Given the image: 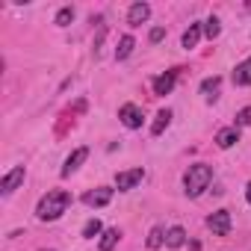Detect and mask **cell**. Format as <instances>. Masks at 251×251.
I'll return each instance as SVG.
<instances>
[{
	"label": "cell",
	"instance_id": "23",
	"mask_svg": "<svg viewBox=\"0 0 251 251\" xmlns=\"http://www.w3.org/2000/svg\"><path fill=\"white\" fill-rule=\"evenodd\" d=\"M248 124H251V106H242L236 112V127H248Z\"/></svg>",
	"mask_w": 251,
	"mask_h": 251
},
{
	"label": "cell",
	"instance_id": "2",
	"mask_svg": "<svg viewBox=\"0 0 251 251\" xmlns=\"http://www.w3.org/2000/svg\"><path fill=\"white\" fill-rule=\"evenodd\" d=\"M210 180H213V169H210L207 163H195V166H189L186 175H183L186 195H189V198H198V195L210 186Z\"/></svg>",
	"mask_w": 251,
	"mask_h": 251
},
{
	"label": "cell",
	"instance_id": "21",
	"mask_svg": "<svg viewBox=\"0 0 251 251\" xmlns=\"http://www.w3.org/2000/svg\"><path fill=\"white\" fill-rule=\"evenodd\" d=\"M98 233H103V227H100V222H98V219H92V222H86V227H83V236H86V239H95Z\"/></svg>",
	"mask_w": 251,
	"mask_h": 251
},
{
	"label": "cell",
	"instance_id": "10",
	"mask_svg": "<svg viewBox=\"0 0 251 251\" xmlns=\"http://www.w3.org/2000/svg\"><path fill=\"white\" fill-rule=\"evenodd\" d=\"M236 142H239V127H222V130L216 133V145H219L222 151L233 148Z\"/></svg>",
	"mask_w": 251,
	"mask_h": 251
},
{
	"label": "cell",
	"instance_id": "11",
	"mask_svg": "<svg viewBox=\"0 0 251 251\" xmlns=\"http://www.w3.org/2000/svg\"><path fill=\"white\" fill-rule=\"evenodd\" d=\"M175 83H177V71H166V74H160V77L154 80V95H169V92L175 89Z\"/></svg>",
	"mask_w": 251,
	"mask_h": 251
},
{
	"label": "cell",
	"instance_id": "12",
	"mask_svg": "<svg viewBox=\"0 0 251 251\" xmlns=\"http://www.w3.org/2000/svg\"><path fill=\"white\" fill-rule=\"evenodd\" d=\"M233 86H251V56L233 68Z\"/></svg>",
	"mask_w": 251,
	"mask_h": 251
},
{
	"label": "cell",
	"instance_id": "19",
	"mask_svg": "<svg viewBox=\"0 0 251 251\" xmlns=\"http://www.w3.org/2000/svg\"><path fill=\"white\" fill-rule=\"evenodd\" d=\"M219 33H222L219 18H216V15H213V18H207V21H204V36H207V39H219Z\"/></svg>",
	"mask_w": 251,
	"mask_h": 251
},
{
	"label": "cell",
	"instance_id": "17",
	"mask_svg": "<svg viewBox=\"0 0 251 251\" xmlns=\"http://www.w3.org/2000/svg\"><path fill=\"white\" fill-rule=\"evenodd\" d=\"M118 239H121L118 227H109V230H103V233H100V251H112Z\"/></svg>",
	"mask_w": 251,
	"mask_h": 251
},
{
	"label": "cell",
	"instance_id": "1",
	"mask_svg": "<svg viewBox=\"0 0 251 251\" xmlns=\"http://www.w3.org/2000/svg\"><path fill=\"white\" fill-rule=\"evenodd\" d=\"M68 207H71V192H65V189H50V192L39 201L36 216H39L42 222H56Z\"/></svg>",
	"mask_w": 251,
	"mask_h": 251
},
{
	"label": "cell",
	"instance_id": "8",
	"mask_svg": "<svg viewBox=\"0 0 251 251\" xmlns=\"http://www.w3.org/2000/svg\"><path fill=\"white\" fill-rule=\"evenodd\" d=\"M86 160H89V148H77V151L65 160V166H62V172H59V175H62V177H71V175L86 163Z\"/></svg>",
	"mask_w": 251,
	"mask_h": 251
},
{
	"label": "cell",
	"instance_id": "5",
	"mask_svg": "<svg viewBox=\"0 0 251 251\" xmlns=\"http://www.w3.org/2000/svg\"><path fill=\"white\" fill-rule=\"evenodd\" d=\"M230 225H233V222H230V213H227V210H216V213L207 219V227H210L216 236H227V233H230Z\"/></svg>",
	"mask_w": 251,
	"mask_h": 251
},
{
	"label": "cell",
	"instance_id": "15",
	"mask_svg": "<svg viewBox=\"0 0 251 251\" xmlns=\"http://www.w3.org/2000/svg\"><path fill=\"white\" fill-rule=\"evenodd\" d=\"M133 48H136V39L133 36H121L118 39V48H115V59H127L133 53Z\"/></svg>",
	"mask_w": 251,
	"mask_h": 251
},
{
	"label": "cell",
	"instance_id": "20",
	"mask_svg": "<svg viewBox=\"0 0 251 251\" xmlns=\"http://www.w3.org/2000/svg\"><path fill=\"white\" fill-rule=\"evenodd\" d=\"M71 21H74V9H71V6H62V9L56 12V24H59V27H68Z\"/></svg>",
	"mask_w": 251,
	"mask_h": 251
},
{
	"label": "cell",
	"instance_id": "6",
	"mask_svg": "<svg viewBox=\"0 0 251 251\" xmlns=\"http://www.w3.org/2000/svg\"><path fill=\"white\" fill-rule=\"evenodd\" d=\"M21 183H24V166H15L9 175H3V180H0V192H3V195H12Z\"/></svg>",
	"mask_w": 251,
	"mask_h": 251
},
{
	"label": "cell",
	"instance_id": "16",
	"mask_svg": "<svg viewBox=\"0 0 251 251\" xmlns=\"http://www.w3.org/2000/svg\"><path fill=\"white\" fill-rule=\"evenodd\" d=\"M201 33H204V27H201V24H189V30L183 33V48H186V50H192V48L201 42Z\"/></svg>",
	"mask_w": 251,
	"mask_h": 251
},
{
	"label": "cell",
	"instance_id": "26",
	"mask_svg": "<svg viewBox=\"0 0 251 251\" xmlns=\"http://www.w3.org/2000/svg\"><path fill=\"white\" fill-rule=\"evenodd\" d=\"M45 251H48V248H45Z\"/></svg>",
	"mask_w": 251,
	"mask_h": 251
},
{
	"label": "cell",
	"instance_id": "9",
	"mask_svg": "<svg viewBox=\"0 0 251 251\" xmlns=\"http://www.w3.org/2000/svg\"><path fill=\"white\" fill-rule=\"evenodd\" d=\"M148 18H151V6L142 3V0H139V3H133L130 12H127V24H130V27H142Z\"/></svg>",
	"mask_w": 251,
	"mask_h": 251
},
{
	"label": "cell",
	"instance_id": "3",
	"mask_svg": "<svg viewBox=\"0 0 251 251\" xmlns=\"http://www.w3.org/2000/svg\"><path fill=\"white\" fill-rule=\"evenodd\" d=\"M118 118H121L124 127H130V130H139V127H142V109H139L136 103H124V106L118 109Z\"/></svg>",
	"mask_w": 251,
	"mask_h": 251
},
{
	"label": "cell",
	"instance_id": "22",
	"mask_svg": "<svg viewBox=\"0 0 251 251\" xmlns=\"http://www.w3.org/2000/svg\"><path fill=\"white\" fill-rule=\"evenodd\" d=\"M219 86H222V77H207V80L201 83V92H204V95L210 98V92H216Z\"/></svg>",
	"mask_w": 251,
	"mask_h": 251
},
{
	"label": "cell",
	"instance_id": "14",
	"mask_svg": "<svg viewBox=\"0 0 251 251\" xmlns=\"http://www.w3.org/2000/svg\"><path fill=\"white\" fill-rule=\"evenodd\" d=\"M183 242H186V230H183L180 225H175V227L166 230V245H169V248H180Z\"/></svg>",
	"mask_w": 251,
	"mask_h": 251
},
{
	"label": "cell",
	"instance_id": "24",
	"mask_svg": "<svg viewBox=\"0 0 251 251\" xmlns=\"http://www.w3.org/2000/svg\"><path fill=\"white\" fill-rule=\"evenodd\" d=\"M148 39H151V45H157V42H163V39H166V30H163V27H154Z\"/></svg>",
	"mask_w": 251,
	"mask_h": 251
},
{
	"label": "cell",
	"instance_id": "13",
	"mask_svg": "<svg viewBox=\"0 0 251 251\" xmlns=\"http://www.w3.org/2000/svg\"><path fill=\"white\" fill-rule=\"evenodd\" d=\"M172 124V109H160L157 112V118H154V124H151V133L154 136H163V130Z\"/></svg>",
	"mask_w": 251,
	"mask_h": 251
},
{
	"label": "cell",
	"instance_id": "18",
	"mask_svg": "<svg viewBox=\"0 0 251 251\" xmlns=\"http://www.w3.org/2000/svg\"><path fill=\"white\" fill-rule=\"evenodd\" d=\"M163 242H166V230H163V227H151V233H148L145 245H148V248H160Z\"/></svg>",
	"mask_w": 251,
	"mask_h": 251
},
{
	"label": "cell",
	"instance_id": "7",
	"mask_svg": "<svg viewBox=\"0 0 251 251\" xmlns=\"http://www.w3.org/2000/svg\"><path fill=\"white\" fill-rule=\"evenodd\" d=\"M109 201H112V189H106V186H98V189H92V192L83 195L86 207H106Z\"/></svg>",
	"mask_w": 251,
	"mask_h": 251
},
{
	"label": "cell",
	"instance_id": "25",
	"mask_svg": "<svg viewBox=\"0 0 251 251\" xmlns=\"http://www.w3.org/2000/svg\"><path fill=\"white\" fill-rule=\"evenodd\" d=\"M245 198H248V204H251V180H248V186H245Z\"/></svg>",
	"mask_w": 251,
	"mask_h": 251
},
{
	"label": "cell",
	"instance_id": "4",
	"mask_svg": "<svg viewBox=\"0 0 251 251\" xmlns=\"http://www.w3.org/2000/svg\"><path fill=\"white\" fill-rule=\"evenodd\" d=\"M142 180H145V169H130V172H118V175H115V186H118L121 192L139 186Z\"/></svg>",
	"mask_w": 251,
	"mask_h": 251
}]
</instances>
